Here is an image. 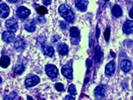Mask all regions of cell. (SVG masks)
Returning a JSON list of instances; mask_svg holds the SVG:
<instances>
[{
  "label": "cell",
  "instance_id": "4",
  "mask_svg": "<svg viewBox=\"0 0 133 100\" xmlns=\"http://www.w3.org/2000/svg\"><path fill=\"white\" fill-rule=\"evenodd\" d=\"M5 27L8 29V31L15 33L18 28V24L15 18H9L6 21Z\"/></svg>",
  "mask_w": 133,
  "mask_h": 100
},
{
  "label": "cell",
  "instance_id": "6",
  "mask_svg": "<svg viewBox=\"0 0 133 100\" xmlns=\"http://www.w3.org/2000/svg\"><path fill=\"white\" fill-rule=\"evenodd\" d=\"M14 48L18 52H23L25 49V48H26V42L22 37H18L16 39V40L14 41Z\"/></svg>",
  "mask_w": 133,
  "mask_h": 100
},
{
  "label": "cell",
  "instance_id": "2",
  "mask_svg": "<svg viewBox=\"0 0 133 100\" xmlns=\"http://www.w3.org/2000/svg\"><path fill=\"white\" fill-rule=\"evenodd\" d=\"M70 34L72 38V44H78L80 41V31L76 27H72L70 29Z\"/></svg>",
  "mask_w": 133,
  "mask_h": 100
},
{
  "label": "cell",
  "instance_id": "24",
  "mask_svg": "<svg viewBox=\"0 0 133 100\" xmlns=\"http://www.w3.org/2000/svg\"><path fill=\"white\" fill-rule=\"evenodd\" d=\"M37 12H38L39 14L43 15V14H46L48 12V9L43 6H40L38 8H37Z\"/></svg>",
  "mask_w": 133,
  "mask_h": 100
},
{
  "label": "cell",
  "instance_id": "21",
  "mask_svg": "<svg viewBox=\"0 0 133 100\" xmlns=\"http://www.w3.org/2000/svg\"><path fill=\"white\" fill-rule=\"evenodd\" d=\"M102 57V53L101 51V48H100L99 46H97V48H96V51H95V55H94V59L96 63H98L101 60V58Z\"/></svg>",
  "mask_w": 133,
  "mask_h": 100
},
{
  "label": "cell",
  "instance_id": "20",
  "mask_svg": "<svg viewBox=\"0 0 133 100\" xmlns=\"http://www.w3.org/2000/svg\"><path fill=\"white\" fill-rule=\"evenodd\" d=\"M10 64V58L8 56H2L0 58V66L3 68H6Z\"/></svg>",
  "mask_w": 133,
  "mask_h": 100
},
{
  "label": "cell",
  "instance_id": "34",
  "mask_svg": "<svg viewBox=\"0 0 133 100\" xmlns=\"http://www.w3.org/2000/svg\"><path fill=\"white\" fill-rule=\"evenodd\" d=\"M44 4H46V5H48V4L51 3V1H43Z\"/></svg>",
  "mask_w": 133,
  "mask_h": 100
},
{
  "label": "cell",
  "instance_id": "12",
  "mask_svg": "<svg viewBox=\"0 0 133 100\" xmlns=\"http://www.w3.org/2000/svg\"><path fill=\"white\" fill-rule=\"evenodd\" d=\"M9 7L6 3H1L0 4V17L3 18H5L9 15Z\"/></svg>",
  "mask_w": 133,
  "mask_h": 100
},
{
  "label": "cell",
  "instance_id": "8",
  "mask_svg": "<svg viewBox=\"0 0 133 100\" xmlns=\"http://www.w3.org/2000/svg\"><path fill=\"white\" fill-rule=\"evenodd\" d=\"M106 89H107V88L104 84L98 85L94 90V94L96 96V98H97V99H99V100L102 99L104 96H105Z\"/></svg>",
  "mask_w": 133,
  "mask_h": 100
},
{
  "label": "cell",
  "instance_id": "31",
  "mask_svg": "<svg viewBox=\"0 0 133 100\" xmlns=\"http://www.w3.org/2000/svg\"><path fill=\"white\" fill-rule=\"evenodd\" d=\"M66 100H75L73 98V97H72V96H66Z\"/></svg>",
  "mask_w": 133,
  "mask_h": 100
},
{
  "label": "cell",
  "instance_id": "1",
  "mask_svg": "<svg viewBox=\"0 0 133 100\" xmlns=\"http://www.w3.org/2000/svg\"><path fill=\"white\" fill-rule=\"evenodd\" d=\"M58 10H59L61 16L63 17L68 22H72L74 20V14L72 10V8H71L68 5H66V4H62V5H61L59 7Z\"/></svg>",
  "mask_w": 133,
  "mask_h": 100
},
{
  "label": "cell",
  "instance_id": "29",
  "mask_svg": "<svg viewBox=\"0 0 133 100\" xmlns=\"http://www.w3.org/2000/svg\"><path fill=\"white\" fill-rule=\"evenodd\" d=\"M91 65H92V62H91V59H87V68L89 69L91 67Z\"/></svg>",
  "mask_w": 133,
  "mask_h": 100
},
{
  "label": "cell",
  "instance_id": "3",
  "mask_svg": "<svg viewBox=\"0 0 133 100\" xmlns=\"http://www.w3.org/2000/svg\"><path fill=\"white\" fill-rule=\"evenodd\" d=\"M62 73L63 76H65L66 78L72 79V63H68V64H65L62 68Z\"/></svg>",
  "mask_w": 133,
  "mask_h": 100
},
{
  "label": "cell",
  "instance_id": "28",
  "mask_svg": "<svg viewBox=\"0 0 133 100\" xmlns=\"http://www.w3.org/2000/svg\"><path fill=\"white\" fill-rule=\"evenodd\" d=\"M60 39H61V38L58 35H55V36H53V38L52 39V42H53V43H56V42H57Z\"/></svg>",
  "mask_w": 133,
  "mask_h": 100
},
{
  "label": "cell",
  "instance_id": "16",
  "mask_svg": "<svg viewBox=\"0 0 133 100\" xmlns=\"http://www.w3.org/2000/svg\"><path fill=\"white\" fill-rule=\"evenodd\" d=\"M57 48L58 50V53H59L61 55H66V54L68 53V46L66 43L58 44Z\"/></svg>",
  "mask_w": 133,
  "mask_h": 100
},
{
  "label": "cell",
  "instance_id": "38",
  "mask_svg": "<svg viewBox=\"0 0 133 100\" xmlns=\"http://www.w3.org/2000/svg\"><path fill=\"white\" fill-rule=\"evenodd\" d=\"M0 83H2V78L0 77Z\"/></svg>",
  "mask_w": 133,
  "mask_h": 100
},
{
  "label": "cell",
  "instance_id": "27",
  "mask_svg": "<svg viewBox=\"0 0 133 100\" xmlns=\"http://www.w3.org/2000/svg\"><path fill=\"white\" fill-rule=\"evenodd\" d=\"M110 28H107L106 30H105V33H104V37H105V40L107 42L109 41V39H110Z\"/></svg>",
  "mask_w": 133,
  "mask_h": 100
},
{
  "label": "cell",
  "instance_id": "18",
  "mask_svg": "<svg viewBox=\"0 0 133 100\" xmlns=\"http://www.w3.org/2000/svg\"><path fill=\"white\" fill-rule=\"evenodd\" d=\"M111 14L114 17L116 18H119L122 15V8H121L119 5H115L113 6L111 9Z\"/></svg>",
  "mask_w": 133,
  "mask_h": 100
},
{
  "label": "cell",
  "instance_id": "26",
  "mask_svg": "<svg viewBox=\"0 0 133 100\" xmlns=\"http://www.w3.org/2000/svg\"><path fill=\"white\" fill-rule=\"evenodd\" d=\"M55 89L57 90V91H59V92H62V91H63L64 90V86L62 83H57L56 84H55Z\"/></svg>",
  "mask_w": 133,
  "mask_h": 100
},
{
  "label": "cell",
  "instance_id": "5",
  "mask_svg": "<svg viewBox=\"0 0 133 100\" xmlns=\"http://www.w3.org/2000/svg\"><path fill=\"white\" fill-rule=\"evenodd\" d=\"M45 70H46V73H47V74L51 78H55L57 76L58 70H57V67L55 65H52V64L46 65Z\"/></svg>",
  "mask_w": 133,
  "mask_h": 100
},
{
  "label": "cell",
  "instance_id": "13",
  "mask_svg": "<svg viewBox=\"0 0 133 100\" xmlns=\"http://www.w3.org/2000/svg\"><path fill=\"white\" fill-rule=\"evenodd\" d=\"M115 62L114 61H111L109 62L108 64L106 65V68H105V73L107 76H111L112 74L114 73L115 72Z\"/></svg>",
  "mask_w": 133,
  "mask_h": 100
},
{
  "label": "cell",
  "instance_id": "37",
  "mask_svg": "<svg viewBox=\"0 0 133 100\" xmlns=\"http://www.w3.org/2000/svg\"><path fill=\"white\" fill-rule=\"evenodd\" d=\"M111 54L112 56H115V53H114L113 52H111Z\"/></svg>",
  "mask_w": 133,
  "mask_h": 100
},
{
  "label": "cell",
  "instance_id": "35",
  "mask_svg": "<svg viewBox=\"0 0 133 100\" xmlns=\"http://www.w3.org/2000/svg\"><path fill=\"white\" fill-rule=\"evenodd\" d=\"M38 21H39V22H43V23H44V21H45V19L44 18H38Z\"/></svg>",
  "mask_w": 133,
  "mask_h": 100
},
{
  "label": "cell",
  "instance_id": "7",
  "mask_svg": "<svg viewBox=\"0 0 133 100\" xmlns=\"http://www.w3.org/2000/svg\"><path fill=\"white\" fill-rule=\"evenodd\" d=\"M30 14H31L30 10L24 6H21L17 9V15H18V17L21 19L27 18L30 15Z\"/></svg>",
  "mask_w": 133,
  "mask_h": 100
},
{
  "label": "cell",
  "instance_id": "30",
  "mask_svg": "<svg viewBox=\"0 0 133 100\" xmlns=\"http://www.w3.org/2000/svg\"><path fill=\"white\" fill-rule=\"evenodd\" d=\"M60 26L62 27V28H66V27H68V25H66V23H64L63 22V21H60Z\"/></svg>",
  "mask_w": 133,
  "mask_h": 100
},
{
  "label": "cell",
  "instance_id": "19",
  "mask_svg": "<svg viewBox=\"0 0 133 100\" xmlns=\"http://www.w3.org/2000/svg\"><path fill=\"white\" fill-rule=\"evenodd\" d=\"M43 51L45 55L48 57H52L54 54V48L51 46H43Z\"/></svg>",
  "mask_w": 133,
  "mask_h": 100
},
{
  "label": "cell",
  "instance_id": "17",
  "mask_svg": "<svg viewBox=\"0 0 133 100\" xmlns=\"http://www.w3.org/2000/svg\"><path fill=\"white\" fill-rule=\"evenodd\" d=\"M75 3H76V7L80 11L84 12V11L87 10V3H88L87 1H84V0H80V1H76Z\"/></svg>",
  "mask_w": 133,
  "mask_h": 100
},
{
  "label": "cell",
  "instance_id": "25",
  "mask_svg": "<svg viewBox=\"0 0 133 100\" xmlns=\"http://www.w3.org/2000/svg\"><path fill=\"white\" fill-rule=\"evenodd\" d=\"M69 93L71 95H76L77 94V90H76V86L74 84H71L70 87H69Z\"/></svg>",
  "mask_w": 133,
  "mask_h": 100
},
{
  "label": "cell",
  "instance_id": "23",
  "mask_svg": "<svg viewBox=\"0 0 133 100\" xmlns=\"http://www.w3.org/2000/svg\"><path fill=\"white\" fill-rule=\"evenodd\" d=\"M16 98H17V93L15 92H12L10 94L6 95L4 97L3 100H16Z\"/></svg>",
  "mask_w": 133,
  "mask_h": 100
},
{
  "label": "cell",
  "instance_id": "32",
  "mask_svg": "<svg viewBox=\"0 0 133 100\" xmlns=\"http://www.w3.org/2000/svg\"><path fill=\"white\" fill-rule=\"evenodd\" d=\"M129 15H130V18H133V8L130 10V12H129Z\"/></svg>",
  "mask_w": 133,
  "mask_h": 100
},
{
  "label": "cell",
  "instance_id": "9",
  "mask_svg": "<svg viewBox=\"0 0 133 100\" xmlns=\"http://www.w3.org/2000/svg\"><path fill=\"white\" fill-rule=\"evenodd\" d=\"M39 82H40L39 77L32 76V77H29V78H26V80H25V86L27 88H31V87L37 85Z\"/></svg>",
  "mask_w": 133,
  "mask_h": 100
},
{
  "label": "cell",
  "instance_id": "22",
  "mask_svg": "<svg viewBox=\"0 0 133 100\" xmlns=\"http://www.w3.org/2000/svg\"><path fill=\"white\" fill-rule=\"evenodd\" d=\"M25 68H24V66L23 64H19L18 65H16L15 66V68H14V72L16 73V74H22L23 73V71H24Z\"/></svg>",
  "mask_w": 133,
  "mask_h": 100
},
{
  "label": "cell",
  "instance_id": "15",
  "mask_svg": "<svg viewBox=\"0 0 133 100\" xmlns=\"http://www.w3.org/2000/svg\"><path fill=\"white\" fill-rule=\"evenodd\" d=\"M24 28L28 32H30V33L34 32L36 30V23H35V21L33 19L29 20L28 22L25 24Z\"/></svg>",
  "mask_w": 133,
  "mask_h": 100
},
{
  "label": "cell",
  "instance_id": "33",
  "mask_svg": "<svg viewBox=\"0 0 133 100\" xmlns=\"http://www.w3.org/2000/svg\"><path fill=\"white\" fill-rule=\"evenodd\" d=\"M99 34H100V30H99V28L97 27V39L99 38Z\"/></svg>",
  "mask_w": 133,
  "mask_h": 100
},
{
  "label": "cell",
  "instance_id": "10",
  "mask_svg": "<svg viewBox=\"0 0 133 100\" xmlns=\"http://www.w3.org/2000/svg\"><path fill=\"white\" fill-rule=\"evenodd\" d=\"M14 38H15L14 33L10 32V31H5V32H3L2 34V39L4 42H6V43H12V42L14 41Z\"/></svg>",
  "mask_w": 133,
  "mask_h": 100
},
{
  "label": "cell",
  "instance_id": "14",
  "mask_svg": "<svg viewBox=\"0 0 133 100\" xmlns=\"http://www.w3.org/2000/svg\"><path fill=\"white\" fill-rule=\"evenodd\" d=\"M131 63L127 59H123L121 62V68L124 73H127L131 70Z\"/></svg>",
  "mask_w": 133,
  "mask_h": 100
},
{
  "label": "cell",
  "instance_id": "36",
  "mask_svg": "<svg viewBox=\"0 0 133 100\" xmlns=\"http://www.w3.org/2000/svg\"><path fill=\"white\" fill-rule=\"evenodd\" d=\"M27 98H28V100H32V98L30 97V96H27Z\"/></svg>",
  "mask_w": 133,
  "mask_h": 100
},
{
  "label": "cell",
  "instance_id": "11",
  "mask_svg": "<svg viewBox=\"0 0 133 100\" xmlns=\"http://www.w3.org/2000/svg\"><path fill=\"white\" fill-rule=\"evenodd\" d=\"M123 32L126 34H131L133 32V22L131 20H127L123 24Z\"/></svg>",
  "mask_w": 133,
  "mask_h": 100
}]
</instances>
